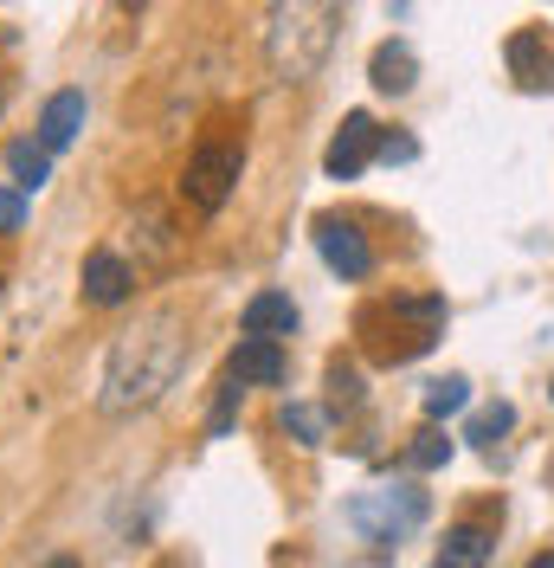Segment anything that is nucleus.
<instances>
[{"instance_id":"obj_4","label":"nucleus","mask_w":554,"mask_h":568,"mask_svg":"<svg viewBox=\"0 0 554 568\" xmlns=\"http://www.w3.org/2000/svg\"><path fill=\"white\" fill-rule=\"evenodd\" d=\"M239 169H245V149L239 142H201L187 155V175H181V201L194 213H219L239 187Z\"/></svg>"},{"instance_id":"obj_12","label":"nucleus","mask_w":554,"mask_h":568,"mask_svg":"<svg viewBox=\"0 0 554 568\" xmlns=\"http://www.w3.org/2000/svg\"><path fill=\"white\" fill-rule=\"evenodd\" d=\"M510 71L529 91H554V52L542 33H510Z\"/></svg>"},{"instance_id":"obj_25","label":"nucleus","mask_w":554,"mask_h":568,"mask_svg":"<svg viewBox=\"0 0 554 568\" xmlns=\"http://www.w3.org/2000/svg\"><path fill=\"white\" fill-rule=\"evenodd\" d=\"M0 110H7V98H0Z\"/></svg>"},{"instance_id":"obj_2","label":"nucleus","mask_w":554,"mask_h":568,"mask_svg":"<svg viewBox=\"0 0 554 568\" xmlns=\"http://www.w3.org/2000/svg\"><path fill=\"white\" fill-rule=\"evenodd\" d=\"M342 7L348 0H271L265 7L258 45H265V65L277 84H310L329 65L336 33H342Z\"/></svg>"},{"instance_id":"obj_24","label":"nucleus","mask_w":554,"mask_h":568,"mask_svg":"<svg viewBox=\"0 0 554 568\" xmlns=\"http://www.w3.org/2000/svg\"><path fill=\"white\" fill-rule=\"evenodd\" d=\"M535 568H554V549H548V556H535Z\"/></svg>"},{"instance_id":"obj_16","label":"nucleus","mask_w":554,"mask_h":568,"mask_svg":"<svg viewBox=\"0 0 554 568\" xmlns=\"http://www.w3.org/2000/svg\"><path fill=\"white\" fill-rule=\"evenodd\" d=\"M277 426H284L297 446H322V439H329V414H322V407H310V400H290V407L277 414Z\"/></svg>"},{"instance_id":"obj_1","label":"nucleus","mask_w":554,"mask_h":568,"mask_svg":"<svg viewBox=\"0 0 554 568\" xmlns=\"http://www.w3.org/2000/svg\"><path fill=\"white\" fill-rule=\"evenodd\" d=\"M181 368H187V323H181V311H148L136 329H123V336L110 343L98 407H104V414L155 407V400L181 382Z\"/></svg>"},{"instance_id":"obj_3","label":"nucleus","mask_w":554,"mask_h":568,"mask_svg":"<svg viewBox=\"0 0 554 568\" xmlns=\"http://www.w3.org/2000/svg\"><path fill=\"white\" fill-rule=\"evenodd\" d=\"M361 343H368V355L375 362H413V355H425L432 343H439V329H445V297H432V291H393V297H381V304H368L361 311Z\"/></svg>"},{"instance_id":"obj_13","label":"nucleus","mask_w":554,"mask_h":568,"mask_svg":"<svg viewBox=\"0 0 554 568\" xmlns=\"http://www.w3.org/2000/svg\"><path fill=\"white\" fill-rule=\"evenodd\" d=\"M496 556V536L484 524H451L445 542H439V568H478Z\"/></svg>"},{"instance_id":"obj_22","label":"nucleus","mask_w":554,"mask_h":568,"mask_svg":"<svg viewBox=\"0 0 554 568\" xmlns=\"http://www.w3.org/2000/svg\"><path fill=\"white\" fill-rule=\"evenodd\" d=\"M239 375H226V388H219V400H213V433H226L233 426V407H239Z\"/></svg>"},{"instance_id":"obj_15","label":"nucleus","mask_w":554,"mask_h":568,"mask_svg":"<svg viewBox=\"0 0 554 568\" xmlns=\"http://www.w3.org/2000/svg\"><path fill=\"white\" fill-rule=\"evenodd\" d=\"M7 169H13V187L39 194V187L52 181V149H45V142H13V149H7Z\"/></svg>"},{"instance_id":"obj_11","label":"nucleus","mask_w":554,"mask_h":568,"mask_svg":"<svg viewBox=\"0 0 554 568\" xmlns=\"http://www.w3.org/2000/svg\"><path fill=\"white\" fill-rule=\"evenodd\" d=\"M368 78H375V91H387V98H407V91H413V78H419L413 45H400V39L375 45V59H368Z\"/></svg>"},{"instance_id":"obj_5","label":"nucleus","mask_w":554,"mask_h":568,"mask_svg":"<svg viewBox=\"0 0 554 568\" xmlns=\"http://www.w3.org/2000/svg\"><path fill=\"white\" fill-rule=\"evenodd\" d=\"M419 517H425V491H413V485H387V491H368L348 504V524L381 549H393L407 530H419Z\"/></svg>"},{"instance_id":"obj_17","label":"nucleus","mask_w":554,"mask_h":568,"mask_svg":"<svg viewBox=\"0 0 554 568\" xmlns=\"http://www.w3.org/2000/svg\"><path fill=\"white\" fill-rule=\"evenodd\" d=\"M464 407H471V382L464 375L425 382V420H445V414H464Z\"/></svg>"},{"instance_id":"obj_23","label":"nucleus","mask_w":554,"mask_h":568,"mask_svg":"<svg viewBox=\"0 0 554 568\" xmlns=\"http://www.w3.org/2000/svg\"><path fill=\"white\" fill-rule=\"evenodd\" d=\"M419 142L413 136H381V162H413Z\"/></svg>"},{"instance_id":"obj_19","label":"nucleus","mask_w":554,"mask_h":568,"mask_svg":"<svg viewBox=\"0 0 554 568\" xmlns=\"http://www.w3.org/2000/svg\"><path fill=\"white\" fill-rule=\"evenodd\" d=\"M445 459H451V439L439 433V426H425L413 446H407V465H413V471H439Z\"/></svg>"},{"instance_id":"obj_6","label":"nucleus","mask_w":554,"mask_h":568,"mask_svg":"<svg viewBox=\"0 0 554 568\" xmlns=\"http://www.w3.org/2000/svg\"><path fill=\"white\" fill-rule=\"evenodd\" d=\"M316 252H322V265H329L336 278H368V272H375V252L361 240V226H355V220H336V213L316 220Z\"/></svg>"},{"instance_id":"obj_10","label":"nucleus","mask_w":554,"mask_h":568,"mask_svg":"<svg viewBox=\"0 0 554 568\" xmlns=\"http://www.w3.org/2000/svg\"><path fill=\"white\" fill-rule=\"evenodd\" d=\"M78 130H84V91H52L45 110H39V142L59 155V149L78 142Z\"/></svg>"},{"instance_id":"obj_14","label":"nucleus","mask_w":554,"mask_h":568,"mask_svg":"<svg viewBox=\"0 0 554 568\" xmlns=\"http://www.w3.org/2000/svg\"><path fill=\"white\" fill-rule=\"evenodd\" d=\"M245 329H258V336H290L297 329V304L284 297V291H258L252 304H245Z\"/></svg>"},{"instance_id":"obj_8","label":"nucleus","mask_w":554,"mask_h":568,"mask_svg":"<svg viewBox=\"0 0 554 568\" xmlns=\"http://www.w3.org/2000/svg\"><path fill=\"white\" fill-rule=\"evenodd\" d=\"M226 375H239L245 388H277V382H284V343H277V336H258V329H245V343L233 349Z\"/></svg>"},{"instance_id":"obj_9","label":"nucleus","mask_w":554,"mask_h":568,"mask_svg":"<svg viewBox=\"0 0 554 568\" xmlns=\"http://www.w3.org/2000/svg\"><path fill=\"white\" fill-rule=\"evenodd\" d=\"M130 291H136V272L116 258V252H91L84 258V304H98V311H116V304H130Z\"/></svg>"},{"instance_id":"obj_18","label":"nucleus","mask_w":554,"mask_h":568,"mask_svg":"<svg viewBox=\"0 0 554 568\" xmlns=\"http://www.w3.org/2000/svg\"><path fill=\"white\" fill-rule=\"evenodd\" d=\"M510 426H516V407H510V400H490L484 414H471L464 439H471V446H496V439H503Z\"/></svg>"},{"instance_id":"obj_21","label":"nucleus","mask_w":554,"mask_h":568,"mask_svg":"<svg viewBox=\"0 0 554 568\" xmlns=\"http://www.w3.org/2000/svg\"><path fill=\"white\" fill-rule=\"evenodd\" d=\"M27 220V187H0V233H20Z\"/></svg>"},{"instance_id":"obj_7","label":"nucleus","mask_w":554,"mask_h":568,"mask_svg":"<svg viewBox=\"0 0 554 568\" xmlns=\"http://www.w3.org/2000/svg\"><path fill=\"white\" fill-rule=\"evenodd\" d=\"M375 155H381V130H375V116H368V110H348L342 130H336V142H329V155H322V169H329L336 181H355Z\"/></svg>"},{"instance_id":"obj_20","label":"nucleus","mask_w":554,"mask_h":568,"mask_svg":"<svg viewBox=\"0 0 554 568\" xmlns=\"http://www.w3.org/2000/svg\"><path fill=\"white\" fill-rule=\"evenodd\" d=\"M329 407H361V375L348 362H329Z\"/></svg>"}]
</instances>
